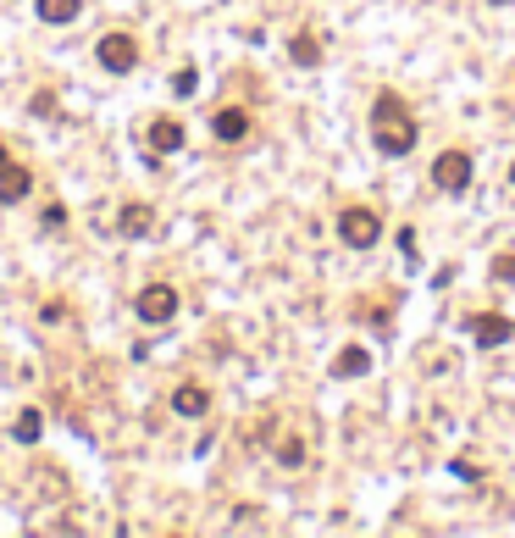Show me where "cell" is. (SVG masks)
Instances as JSON below:
<instances>
[{"instance_id": "obj_20", "label": "cell", "mask_w": 515, "mask_h": 538, "mask_svg": "<svg viewBox=\"0 0 515 538\" xmlns=\"http://www.w3.org/2000/svg\"><path fill=\"white\" fill-rule=\"evenodd\" d=\"M6 161H12V150H6V145H0V167H6Z\"/></svg>"}, {"instance_id": "obj_19", "label": "cell", "mask_w": 515, "mask_h": 538, "mask_svg": "<svg viewBox=\"0 0 515 538\" xmlns=\"http://www.w3.org/2000/svg\"><path fill=\"white\" fill-rule=\"evenodd\" d=\"M50 111H56V95H50V89H39V95H34V117H50Z\"/></svg>"}, {"instance_id": "obj_2", "label": "cell", "mask_w": 515, "mask_h": 538, "mask_svg": "<svg viewBox=\"0 0 515 538\" xmlns=\"http://www.w3.org/2000/svg\"><path fill=\"white\" fill-rule=\"evenodd\" d=\"M338 239H344L349 250H372V244L383 239V217H377L372 206H344V212H338Z\"/></svg>"}, {"instance_id": "obj_16", "label": "cell", "mask_w": 515, "mask_h": 538, "mask_svg": "<svg viewBox=\"0 0 515 538\" xmlns=\"http://www.w3.org/2000/svg\"><path fill=\"white\" fill-rule=\"evenodd\" d=\"M277 460H283V466H300V460H305V444H300V439H283V444H277Z\"/></svg>"}, {"instance_id": "obj_21", "label": "cell", "mask_w": 515, "mask_h": 538, "mask_svg": "<svg viewBox=\"0 0 515 538\" xmlns=\"http://www.w3.org/2000/svg\"><path fill=\"white\" fill-rule=\"evenodd\" d=\"M488 6H510V0H488Z\"/></svg>"}, {"instance_id": "obj_3", "label": "cell", "mask_w": 515, "mask_h": 538, "mask_svg": "<svg viewBox=\"0 0 515 538\" xmlns=\"http://www.w3.org/2000/svg\"><path fill=\"white\" fill-rule=\"evenodd\" d=\"M466 333H471L477 350H499V345L515 339V322H510L504 311H471V316H466Z\"/></svg>"}, {"instance_id": "obj_8", "label": "cell", "mask_w": 515, "mask_h": 538, "mask_svg": "<svg viewBox=\"0 0 515 538\" xmlns=\"http://www.w3.org/2000/svg\"><path fill=\"white\" fill-rule=\"evenodd\" d=\"M28 189H34V172H28V167H17V161L0 167V206H17V200H28Z\"/></svg>"}, {"instance_id": "obj_12", "label": "cell", "mask_w": 515, "mask_h": 538, "mask_svg": "<svg viewBox=\"0 0 515 538\" xmlns=\"http://www.w3.org/2000/svg\"><path fill=\"white\" fill-rule=\"evenodd\" d=\"M360 372H372V356H366L360 345H344L338 361H333V378H360Z\"/></svg>"}, {"instance_id": "obj_14", "label": "cell", "mask_w": 515, "mask_h": 538, "mask_svg": "<svg viewBox=\"0 0 515 538\" xmlns=\"http://www.w3.org/2000/svg\"><path fill=\"white\" fill-rule=\"evenodd\" d=\"M34 6H39V17H45V23H56V28H61V23H72V17H78V6H84V0H34Z\"/></svg>"}, {"instance_id": "obj_11", "label": "cell", "mask_w": 515, "mask_h": 538, "mask_svg": "<svg viewBox=\"0 0 515 538\" xmlns=\"http://www.w3.org/2000/svg\"><path fill=\"white\" fill-rule=\"evenodd\" d=\"M117 228H122L128 239H139V233H150V228H156V212L144 206V200H128V206L117 212Z\"/></svg>"}, {"instance_id": "obj_15", "label": "cell", "mask_w": 515, "mask_h": 538, "mask_svg": "<svg viewBox=\"0 0 515 538\" xmlns=\"http://www.w3.org/2000/svg\"><path fill=\"white\" fill-rule=\"evenodd\" d=\"M39 433H45V417H39V411H23V417L12 422V439H17V444H39Z\"/></svg>"}, {"instance_id": "obj_6", "label": "cell", "mask_w": 515, "mask_h": 538, "mask_svg": "<svg viewBox=\"0 0 515 538\" xmlns=\"http://www.w3.org/2000/svg\"><path fill=\"white\" fill-rule=\"evenodd\" d=\"M95 61L106 67V73H133V67H139V39L133 34H106L95 45Z\"/></svg>"}, {"instance_id": "obj_5", "label": "cell", "mask_w": 515, "mask_h": 538, "mask_svg": "<svg viewBox=\"0 0 515 538\" xmlns=\"http://www.w3.org/2000/svg\"><path fill=\"white\" fill-rule=\"evenodd\" d=\"M133 311H139V322H172L178 316V289L172 284H144L133 295Z\"/></svg>"}, {"instance_id": "obj_7", "label": "cell", "mask_w": 515, "mask_h": 538, "mask_svg": "<svg viewBox=\"0 0 515 538\" xmlns=\"http://www.w3.org/2000/svg\"><path fill=\"white\" fill-rule=\"evenodd\" d=\"M250 111L244 106H222V111H211V133H216V140H222V145H239V140H250Z\"/></svg>"}, {"instance_id": "obj_1", "label": "cell", "mask_w": 515, "mask_h": 538, "mask_svg": "<svg viewBox=\"0 0 515 538\" xmlns=\"http://www.w3.org/2000/svg\"><path fill=\"white\" fill-rule=\"evenodd\" d=\"M372 140H377V156H410L416 150V117L405 111V100L394 89H383L372 106Z\"/></svg>"}, {"instance_id": "obj_13", "label": "cell", "mask_w": 515, "mask_h": 538, "mask_svg": "<svg viewBox=\"0 0 515 538\" xmlns=\"http://www.w3.org/2000/svg\"><path fill=\"white\" fill-rule=\"evenodd\" d=\"M288 56L300 61V67H322V39L316 34H294L288 39Z\"/></svg>"}, {"instance_id": "obj_18", "label": "cell", "mask_w": 515, "mask_h": 538, "mask_svg": "<svg viewBox=\"0 0 515 538\" xmlns=\"http://www.w3.org/2000/svg\"><path fill=\"white\" fill-rule=\"evenodd\" d=\"M194 84H200V73H194V67H183V73L172 78V89H178V95H194Z\"/></svg>"}, {"instance_id": "obj_10", "label": "cell", "mask_w": 515, "mask_h": 538, "mask_svg": "<svg viewBox=\"0 0 515 538\" xmlns=\"http://www.w3.org/2000/svg\"><path fill=\"white\" fill-rule=\"evenodd\" d=\"M150 150H156V156L183 150V122H178V117H156V122H150Z\"/></svg>"}, {"instance_id": "obj_4", "label": "cell", "mask_w": 515, "mask_h": 538, "mask_svg": "<svg viewBox=\"0 0 515 538\" xmlns=\"http://www.w3.org/2000/svg\"><path fill=\"white\" fill-rule=\"evenodd\" d=\"M471 172H477V167H471L466 150H438V156H432V183L444 189V194H460V189L471 183Z\"/></svg>"}, {"instance_id": "obj_17", "label": "cell", "mask_w": 515, "mask_h": 538, "mask_svg": "<svg viewBox=\"0 0 515 538\" xmlns=\"http://www.w3.org/2000/svg\"><path fill=\"white\" fill-rule=\"evenodd\" d=\"M449 472H455V478H466V483H477V478H482V466H477V460H466V455H460V460H455V466H449Z\"/></svg>"}, {"instance_id": "obj_22", "label": "cell", "mask_w": 515, "mask_h": 538, "mask_svg": "<svg viewBox=\"0 0 515 538\" xmlns=\"http://www.w3.org/2000/svg\"><path fill=\"white\" fill-rule=\"evenodd\" d=\"M510 183H515V161H510Z\"/></svg>"}, {"instance_id": "obj_9", "label": "cell", "mask_w": 515, "mask_h": 538, "mask_svg": "<svg viewBox=\"0 0 515 538\" xmlns=\"http://www.w3.org/2000/svg\"><path fill=\"white\" fill-rule=\"evenodd\" d=\"M172 411H178V417H205V411H211V388H205V383H178Z\"/></svg>"}]
</instances>
